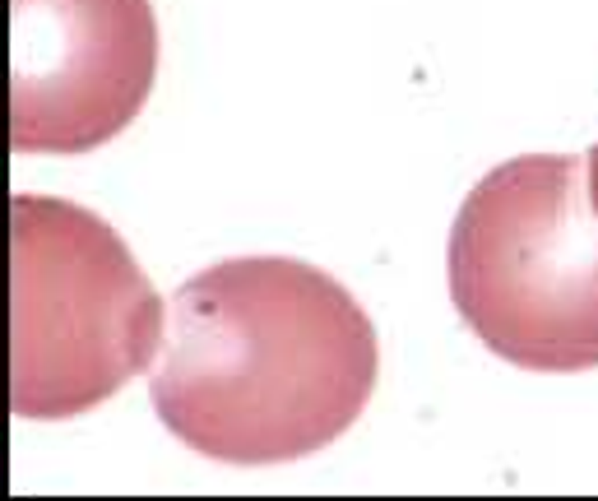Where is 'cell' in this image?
Masks as SVG:
<instances>
[{"label":"cell","mask_w":598,"mask_h":501,"mask_svg":"<svg viewBox=\"0 0 598 501\" xmlns=\"http://www.w3.org/2000/svg\"><path fill=\"white\" fill-rule=\"evenodd\" d=\"M376 367L371 316L338 279L288 255H246L172 293L149 399L190 450L278 464L343 437Z\"/></svg>","instance_id":"1"},{"label":"cell","mask_w":598,"mask_h":501,"mask_svg":"<svg viewBox=\"0 0 598 501\" xmlns=\"http://www.w3.org/2000/svg\"><path fill=\"white\" fill-rule=\"evenodd\" d=\"M158 70L149 0H15L10 144L89 154L139 116Z\"/></svg>","instance_id":"4"},{"label":"cell","mask_w":598,"mask_h":501,"mask_svg":"<svg viewBox=\"0 0 598 501\" xmlns=\"http://www.w3.org/2000/svg\"><path fill=\"white\" fill-rule=\"evenodd\" d=\"M589 195H594V209H598V144L589 149Z\"/></svg>","instance_id":"5"},{"label":"cell","mask_w":598,"mask_h":501,"mask_svg":"<svg viewBox=\"0 0 598 501\" xmlns=\"http://www.w3.org/2000/svg\"><path fill=\"white\" fill-rule=\"evenodd\" d=\"M167 307L107 223L70 200L15 195V404L61 423L158 358Z\"/></svg>","instance_id":"3"},{"label":"cell","mask_w":598,"mask_h":501,"mask_svg":"<svg viewBox=\"0 0 598 501\" xmlns=\"http://www.w3.org/2000/svg\"><path fill=\"white\" fill-rule=\"evenodd\" d=\"M570 154L491 167L450 228L464 325L524 372L598 367V209Z\"/></svg>","instance_id":"2"}]
</instances>
